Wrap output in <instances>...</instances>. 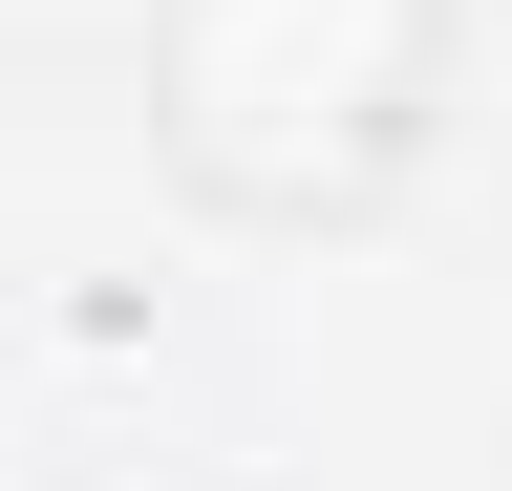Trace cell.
I'll list each match as a JSON object with an SVG mask.
<instances>
[{"mask_svg": "<svg viewBox=\"0 0 512 491\" xmlns=\"http://www.w3.org/2000/svg\"><path fill=\"white\" fill-rule=\"evenodd\" d=\"M427 107V0H171V150L214 193H363Z\"/></svg>", "mask_w": 512, "mask_h": 491, "instance_id": "1", "label": "cell"}]
</instances>
